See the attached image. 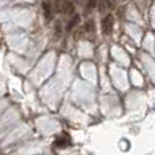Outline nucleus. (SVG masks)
<instances>
[{
  "mask_svg": "<svg viewBox=\"0 0 155 155\" xmlns=\"http://www.w3.org/2000/svg\"><path fill=\"white\" fill-rule=\"evenodd\" d=\"M57 7L63 14H72L75 11V5L71 0H57Z\"/></svg>",
  "mask_w": 155,
  "mask_h": 155,
  "instance_id": "f257e3e1",
  "label": "nucleus"
},
{
  "mask_svg": "<svg viewBox=\"0 0 155 155\" xmlns=\"http://www.w3.org/2000/svg\"><path fill=\"white\" fill-rule=\"evenodd\" d=\"M113 23H114V18H113V15H106L104 18V21H102V31L105 33V34H110L113 30Z\"/></svg>",
  "mask_w": 155,
  "mask_h": 155,
  "instance_id": "f03ea898",
  "label": "nucleus"
},
{
  "mask_svg": "<svg viewBox=\"0 0 155 155\" xmlns=\"http://www.w3.org/2000/svg\"><path fill=\"white\" fill-rule=\"evenodd\" d=\"M42 10H44L45 18L48 19V21H51L52 19V8H51V5H49V3H46V2L42 3Z\"/></svg>",
  "mask_w": 155,
  "mask_h": 155,
  "instance_id": "7ed1b4c3",
  "label": "nucleus"
},
{
  "mask_svg": "<svg viewBox=\"0 0 155 155\" xmlns=\"http://www.w3.org/2000/svg\"><path fill=\"white\" fill-rule=\"evenodd\" d=\"M78 23H79V15H75L70 22H68V25H67V31H72L74 27H75Z\"/></svg>",
  "mask_w": 155,
  "mask_h": 155,
  "instance_id": "20e7f679",
  "label": "nucleus"
},
{
  "mask_svg": "<svg viewBox=\"0 0 155 155\" xmlns=\"http://www.w3.org/2000/svg\"><path fill=\"white\" fill-rule=\"evenodd\" d=\"M83 29H84L86 33H93L94 29H95V25H94L93 21H87L84 23V26H83Z\"/></svg>",
  "mask_w": 155,
  "mask_h": 155,
  "instance_id": "39448f33",
  "label": "nucleus"
},
{
  "mask_svg": "<svg viewBox=\"0 0 155 155\" xmlns=\"http://www.w3.org/2000/svg\"><path fill=\"white\" fill-rule=\"evenodd\" d=\"M106 4L109 8H114L116 4H117V0H106Z\"/></svg>",
  "mask_w": 155,
  "mask_h": 155,
  "instance_id": "423d86ee",
  "label": "nucleus"
},
{
  "mask_svg": "<svg viewBox=\"0 0 155 155\" xmlns=\"http://www.w3.org/2000/svg\"><path fill=\"white\" fill-rule=\"evenodd\" d=\"M97 4H98V0H88V2H87L88 8H94V7H97Z\"/></svg>",
  "mask_w": 155,
  "mask_h": 155,
  "instance_id": "0eeeda50",
  "label": "nucleus"
},
{
  "mask_svg": "<svg viewBox=\"0 0 155 155\" xmlns=\"http://www.w3.org/2000/svg\"><path fill=\"white\" fill-rule=\"evenodd\" d=\"M83 33H84V29H79V30H78V31L75 33V38H76V40H79V38L82 37Z\"/></svg>",
  "mask_w": 155,
  "mask_h": 155,
  "instance_id": "6e6552de",
  "label": "nucleus"
},
{
  "mask_svg": "<svg viewBox=\"0 0 155 155\" xmlns=\"http://www.w3.org/2000/svg\"><path fill=\"white\" fill-rule=\"evenodd\" d=\"M56 144H59V146H64V144H67V140H64V139H61V137H60V139L56 142Z\"/></svg>",
  "mask_w": 155,
  "mask_h": 155,
  "instance_id": "1a4fd4ad",
  "label": "nucleus"
},
{
  "mask_svg": "<svg viewBox=\"0 0 155 155\" xmlns=\"http://www.w3.org/2000/svg\"><path fill=\"white\" fill-rule=\"evenodd\" d=\"M105 11V2H101L99 3V12H104Z\"/></svg>",
  "mask_w": 155,
  "mask_h": 155,
  "instance_id": "9d476101",
  "label": "nucleus"
},
{
  "mask_svg": "<svg viewBox=\"0 0 155 155\" xmlns=\"http://www.w3.org/2000/svg\"><path fill=\"white\" fill-rule=\"evenodd\" d=\"M123 14H124V7L118 10V16H120V18H121V16H123Z\"/></svg>",
  "mask_w": 155,
  "mask_h": 155,
  "instance_id": "9b49d317",
  "label": "nucleus"
},
{
  "mask_svg": "<svg viewBox=\"0 0 155 155\" xmlns=\"http://www.w3.org/2000/svg\"><path fill=\"white\" fill-rule=\"evenodd\" d=\"M78 2H80V0H78Z\"/></svg>",
  "mask_w": 155,
  "mask_h": 155,
  "instance_id": "f8f14e48",
  "label": "nucleus"
},
{
  "mask_svg": "<svg viewBox=\"0 0 155 155\" xmlns=\"http://www.w3.org/2000/svg\"><path fill=\"white\" fill-rule=\"evenodd\" d=\"M0 155H2V153H0Z\"/></svg>",
  "mask_w": 155,
  "mask_h": 155,
  "instance_id": "ddd939ff",
  "label": "nucleus"
}]
</instances>
